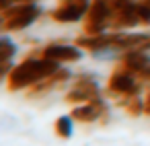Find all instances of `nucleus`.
<instances>
[{
	"mask_svg": "<svg viewBox=\"0 0 150 146\" xmlns=\"http://www.w3.org/2000/svg\"><path fill=\"white\" fill-rule=\"evenodd\" d=\"M138 25H140V19H138L136 2H132L129 6H125V9L113 13L111 23H109V29H111V31H123V29H134V27H138Z\"/></svg>",
	"mask_w": 150,
	"mask_h": 146,
	"instance_id": "9d476101",
	"label": "nucleus"
},
{
	"mask_svg": "<svg viewBox=\"0 0 150 146\" xmlns=\"http://www.w3.org/2000/svg\"><path fill=\"white\" fill-rule=\"evenodd\" d=\"M113 0H93L88 13L82 21V33L84 35H99L109 29L111 17H113Z\"/></svg>",
	"mask_w": 150,
	"mask_h": 146,
	"instance_id": "7ed1b4c3",
	"label": "nucleus"
},
{
	"mask_svg": "<svg viewBox=\"0 0 150 146\" xmlns=\"http://www.w3.org/2000/svg\"><path fill=\"white\" fill-rule=\"evenodd\" d=\"M15 2H17V0H0V11H6V9H11Z\"/></svg>",
	"mask_w": 150,
	"mask_h": 146,
	"instance_id": "dca6fc26",
	"label": "nucleus"
},
{
	"mask_svg": "<svg viewBox=\"0 0 150 146\" xmlns=\"http://www.w3.org/2000/svg\"><path fill=\"white\" fill-rule=\"evenodd\" d=\"M17 2H37V0H17Z\"/></svg>",
	"mask_w": 150,
	"mask_h": 146,
	"instance_id": "a211bd4d",
	"label": "nucleus"
},
{
	"mask_svg": "<svg viewBox=\"0 0 150 146\" xmlns=\"http://www.w3.org/2000/svg\"><path fill=\"white\" fill-rule=\"evenodd\" d=\"M144 113L150 115V89L144 93Z\"/></svg>",
	"mask_w": 150,
	"mask_h": 146,
	"instance_id": "2eb2a0df",
	"label": "nucleus"
},
{
	"mask_svg": "<svg viewBox=\"0 0 150 146\" xmlns=\"http://www.w3.org/2000/svg\"><path fill=\"white\" fill-rule=\"evenodd\" d=\"M60 68H62L60 62L43 58V56H39V58H25L21 64H15L13 72L6 76V86H8V91L29 89L35 82H39L41 78L58 72Z\"/></svg>",
	"mask_w": 150,
	"mask_h": 146,
	"instance_id": "f257e3e1",
	"label": "nucleus"
},
{
	"mask_svg": "<svg viewBox=\"0 0 150 146\" xmlns=\"http://www.w3.org/2000/svg\"><path fill=\"white\" fill-rule=\"evenodd\" d=\"M138 74L123 70V68H115L107 80V93L109 97L117 99V97H125V95H136L140 93V82H138Z\"/></svg>",
	"mask_w": 150,
	"mask_h": 146,
	"instance_id": "39448f33",
	"label": "nucleus"
},
{
	"mask_svg": "<svg viewBox=\"0 0 150 146\" xmlns=\"http://www.w3.org/2000/svg\"><path fill=\"white\" fill-rule=\"evenodd\" d=\"M136 11H138L140 25L150 27V4L146 2V0H140V2H136Z\"/></svg>",
	"mask_w": 150,
	"mask_h": 146,
	"instance_id": "4468645a",
	"label": "nucleus"
},
{
	"mask_svg": "<svg viewBox=\"0 0 150 146\" xmlns=\"http://www.w3.org/2000/svg\"><path fill=\"white\" fill-rule=\"evenodd\" d=\"M0 13H2L4 31H23L39 19L41 6H37L35 2H15L11 9L0 11Z\"/></svg>",
	"mask_w": 150,
	"mask_h": 146,
	"instance_id": "f03ea898",
	"label": "nucleus"
},
{
	"mask_svg": "<svg viewBox=\"0 0 150 146\" xmlns=\"http://www.w3.org/2000/svg\"><path fill=\"white\" fill-rule=\"evenodd\" d=\"M56 128V134L62 138V140H70L72 134H74V117L72 115H60L54 123Z\"/></svg>",
	"mask_w": 150,
	"mask_h": 146,
	"instance_id": "f8f14e48",
	"label": "nucleus"
},
{
	"mask_svg": "<svg viewBox=\"0 0 150 146\" xmlns=\"http://www.w3.org/2000/svg\"><path fill=\"white\" fill-rule=\"evenodd\" d=\"M93 0H60L58 6L50 11V17L56 23H78L86 17Z\"/></svg>",
	"mask_w": 150,
	"mask_h": 146,
	"instance_id": "423d86ee",
	"label": "nucleus"
},
{
	"mask_svg": "<svg viewBox=\"0 0 150 146\" xmlns=\"http://www.w3.org/2000/svg\"><path fill=\"white\" fill-rule=\"evenodd\" d=\"M117 66L138 74V76H142L146 72V68L150 66V56H148V52H142V50H129V52H123L119 56V64Z\"/></svg>",
	"mask_w": 150,
	"mask_h": 146,
	"instance_id": "6e6552de",
	"label": "nucleus"
},
{
	"mask_svg": "<svg viewBox=\"0 0 150 146\" xmlns=\"http://www.w3.org/2000/svg\"><path fill=\"white\" fill-rule=\"evenodd\" d=\"M140 78H142V80H150V66L146 68V72H144V74H142Z\"/></svg>",
	"mask_w": 150,
	"mask_h": 146,
	"instance_id": "f3484780",
	"label": "nucleus"
},
{
	"mask_svg": "<svg viewBox=\"0 0 150 146\" xmlns=\"http://www.w3.org/2000/svg\"><path fill=\"white\" fill-rule=\"evenodd\" d=\"M115 105L123 107V109H125V113H127V115H132V117H138V115H142V113H144V99H142L138 93H136V95L117 97V99H115Z\"/></svg>",
	"mask_w": 150,
	"mask_h": 146,
	"instance_id": "9b49d317",
	"label": "nucleus"
},
{
	"mask_svg": "<svg viewBox=\"0 0 150 146\" xmlns=\"http://www.w3.org/2000/svg\"><path fill=\"white\" fill-rule=\"evenodd\" d=\"M15 54H17V43L8 35H2V37H0V62L13 60Z\"/></svg>",
	"mask_w": 150,
	"mask_h": 146,
	"instance_id": "ddd939ff",
	"label": "nucleus"
},
{
	"mask_svg": "<svg viewBox=\"0 0 150 146\" xmlns=\"http://www.w3.org/2000/svg\"><path fill=\"white\" fill-rule=\"evenodd\" d=\"M101 97V89L99 82L95 80L93 74H80L74 78V86L64 95L68 105H80V103H88L93 99Z\"/></svg>",
	"mask_w": 150,
	"mask_h": 146,
	"instance_id": "20e7f679",
	"label": "nucleus"
},
{
	"mask_svg": "<svg viewBox=\"0 0 150 146\" xmlns=\"http://www.w3.org/2000/svg\"><path fill=\"white\" fill-rule=\"evenodd\" d=\"M39 56L56 60V62H78L82 58V47H78L76 43H50L45 47H41Z\"/></svg>",
	"mask_w": 150,
	"mask_h": 146,
	"instance_id": "0eeeda50",
	"label": "nucleus"
},
{
	"mask_svg": "<svg viewBox=\"0 0 150 146\" xmlns=\"http://www.w3.org/2000/svg\"><path fill=\"white\" fill-rule=\"evenodd\" d=\"M70 70H66V68H60L58 72H54V74H50V76H45V78H41L39 82H35L33 86H29L27 89V93H29V97H41V95H45L47 91H52V89H56V86H60V84H64L66 80H70Z\"/></svg>",
	"mask_w": 150,
	"mask_h": 146,
	"instance_id": "1a4fd4ad",
	"label": "nucleus"
}]
</instances>
